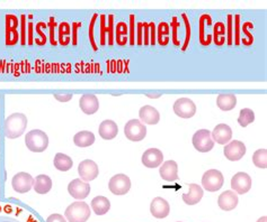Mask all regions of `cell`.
I'll use <instances>...</instances> for the list:
<instances>
[{
	"label": "cell",
	"instance_id": "obj_12",
	"mask_svg": "<svg viewBox=\"0 0 267 222\" xmlns=\"http://www.w3.org/2000/svg\"><path fill=\"white\" fill-rule=\"evenodd\" d=\"M78 174L84 182H92L98 176V166L94 160L85 159L78 165Z\"/></svg>",
	"mask_w": 267,
	"mask_h": 222
},
{
	"label": "cell",
	"instance_id": "obj_34",
	"mask_svg": "<svg viewBox=\"0 0 267 222\" xmlns=\"http://www.w3.org/2000/svg\"><path fill=\"white\" fill-rule=\"evenodd\" d=\"M257 222H267V217H266V215H264V217H262V218H259Z\"/></svg>",
	"mask_w": 267,
	"mask_h": 222
},
{
	"label": "cell",
	"instance_id": "obj_13",
	"mask_svg": "<svg viewBox=\"0 0 267 222\" xmlns=\"http://www.w3.org/2000/svg\"><path fill=\"white\" fill-rule=\"evenodd\" d=\"M252 178L245 172H239L231 178V188L238 194H245L252 189Z\"/></svg>",
	"mask_w": 267,
	"mask_h": 222
},
{
	"label": "cell",
	"instance_id": "obj_2",
	"mask_svg": "<svg viewBox=\"0 0 267 222\" xmlns=\"http://www.w3.org/2000/svg\"><path fill=\"white\" fill-rule=\"evenodd\" d=\"M27 117L21 112H15L5 119L4 133L9 139L21 137L27 127Z\"/></svg>",
	"mask_w": 267,
	"mask_h": 222
},
{
	"label": "cell",
	"instance_id": "obj_17",
	"mask_svg": "<svg viewBox=\"0 0 267 222\" xmlns=\"http://www.w3.org/2000/svg\"><path fill=\"white\" fill-rule=\"evenodd\" d=\"M159 174L164 181L174 183L178 179V165L175 160H166L163 164V166L160 167Z\"/></svg>",
	"mask_w": 267,
	"mask_h": 222
},
{
	"label": "cell",
	"instance_id": "obj_9",
	"mask_svg": "<svg viewBox=\"0 0 267 222\" xmlns=\"http://www.w3.org/2000/svg\"><path fill=\"white\" fill-rule=\"evenodd\" d=\"M34 185V178L26 172H20L14 175L13 179H11V187L17 192V193H27L31 191Z\"/></svg>",
	"mask_w": 267,
	"mask_h": 222
},
{
	"label": "cell",
	"instance_id": "obj_1",
	"mask_svg": "<svg viewBox=\"0 0 267 222\" xmlns=\"http://www.w3.org/2000/svg\"><path fill=\"white\" fill-rule=\"evenodd\" d=\"M0 222H38L20 206L10 202H0Z\"/></svg>",
	"mask_w": 267,
	"mask_h": 222
},
{
	"label": "cell",
	"instance_id": "obj_8",
	"mask_svg": "<svg viewBox=\"0 0 267 222\" xmlns=\"http://www.w3.org/2000/svg\"><path fill=\"white\" fill-rule=\"evenodd\" d=\"M109 189L115 195H126L131 189V179L126 174H116L110 179Z\"/></svg>",
	"mask_w": 267,
	"mask_h": 222
},
{
	"label": "cell",
	"instance_id": "obj_19",
	"mask_svg": "<svg viewBox=\"0 0 267 222\" xmlns=\"http://www.w3.org/2000/svg\"><path fill=\"white\" fill-rule=\"evenodd\" d=\"M211 137L213 140H216L220 145H227L231 138H233V130H231L228 125L220 124L213 129Z\"/></svg>",
	"mask_w": 267,
	"mask_h": 222
},
{
	"label": "cell",
	"instance_id": "obj_28",
	"mask_svg": "<svg viewBox=\"0 0 267 222\" xmlns=\"http://www.w3.org/2000/svg\"><path fill=\"white\" fill-rule=\"evenodd\" d=\"M53 164L57 170L61 172H67L69 171L71 167L74 165V162L71 159L70 156L63 154V153H58L55 156V160H53Z\"/></svg>",
	"mask_w": 267,
	"mask_h": 222
},
{
	"label": "cell",
	"instance_id": "obj_35",
	"mask_svg": "<svg viewBox=\"0 0 267 222\" xmlns=\"http://www.w3.org/2000/svg\"><path fill=\"white\" fill-rule=\"evenodd\" d=\"M2 189H3V183H2V182H0V196H2V195H3V193H2Z\"/></svg>",
	"mask_w": 267,
	"mask_h": 222
},
{
	"label": "cell",
	"instance_id": "obj_11",
	"mask_svg": "<svg viewBox=\"0 0 267 222\" xmlns=\"http://www.w3.org/2000/svg\"><path fill=\"white\" fill-rule=\"evenodd\" d=\"M91 185L80 178H75L68 185L69 194L77 200H84L91 193Z\"/></svg>",
	"mask_w": 267,
	"mask_h": 222
},
{
	"label": "cell",
	"instance_id": "obj_27",
	"mask_svg": "<svg viewBox=\"0 0 267 222\" xmlns=\"http://www.w3.org/2000/svg\"><path fill=\"white\" fill-rule=\"evenodd\" d=\"M95 139H96V138H95V135L92 131L82 130L75 135L74 143L75 145L78 147H89L95 143Z\"/></svg>",
	"mask_w": 267,
	"mask_h": 222
},
{
	"label": "cell",
	"instance_id": "obj_33",
	"mask_svg": "<svg viewBox=\"0 0 267 222\" xmlns=\"http://www.w3.org/2000/svg\"><path fill=\"white\" fill-rule=\"evenodd\" d=\"M162 94H163V93L158 92V93H147L146 95H147L148 98H151V99H157V98H159V97H162Z\"/></svg>",
	"mask_w": 267,
	"mask_h": 222
},
{
	"label": "cell",
	"instance_id": "obj_10",
	"mask_svg": "<svg viewBox=\"0 0 267 222\" xmlns=\"http://www.w3.org/2000/svg\"><path fill=\"white\" fill-rule=\"evenodd\" d=\"M174 112L178 117L189 119L197 112V106L189 98H181L174 104Z\"/></svg>",
	"mask_w": 267,
	"mask_h": 222
},
{
	"label": "cell",
	"instance_id": "obj_18",
	"mask_svg": "<svg viewBox=\"0 0 267 222\" xmlns=\"http://www.w3.org/2000/svg\"><path fill=\"white\" fill-rule=\"evenodd\" d=\"M79 107L81 111L86 115H94L99 109V101L95 94L87 93L81 95L79 100Z\"/></svg>",
	"mask_w": 267,
	"mask_h": 222
},
{
	"label": "cell",
	"instance_id": "obj_29",
	"mask_svg": "<svg viewBox=\"0 0 267 222\" xmlns=\"http://www.w3.org/2000/svg\"><path fill=\"white\" fill-rule=\"evenodd\" d=\"M253 163L255 166H257L258 169L265 170L267 167V151L265 148L258 149L253 155Z\"/></svg>",
	"mask_w": 267,
	"mask_h": 222
},
{
	"label": "cell",
	"instance_id": "obj_24",
	"mask_svg": "<svg viewBox=\"0 0 267 222\" xmlns=\"http://www.w3.org/2000/svg\"><path fill=\"white\" fill-rule=\"evenodd\" d=\"M33 189L39 194L49 193L52 189V179L45 174H41V175L37 176V178H34Z\"/></svg>",
	"mask_w": 267,
	"mask_h": 222
},
{
	"label": "cell",
	"instance_id": "obj_20",
	"mask_svg": "<svg viewBox=\"0 0 267 222\" xmlns=\"http://www.w3.org/2000/svg\"><path fill=\"white\" fill-rule=\"evenodd\" d=\"M238 196L235 193L234 191H225L219 196L218 199V205L222 209L223 211H231L238 206Z\"/></svg>",
	"mask_w": 267,
	"mask_h": 222
},
{
	"label": "cell",
	"instance_id": "obj_6",
	"mask_svg": "<svg viewBox=\"0 0 267 222\" xmlns=\"http://www.w3.org/2000/svg\"><path fill=\"white\" fill-rule=\"evenodd\" d=\"M224 178L222 173L218 170H209L202 177V187L209 192H217L223 187Z\"/></svg>",
	"mask_w": 267,
	"mask_h": 222
},
{
	"label": "cell",
	"instance_id": "obj_30",
	"mask_svg": "<svg viewBox=\"0 0 267 222\" xmlns=\"http://www.w3.org/2000/svg\"><path fill=\"white\" fill-rule=\"evenodd\" d=\"M255 120V112L249 109V108H245V109H241L239 113L238 123L241 127H247L249 124L254 123Z\"/></svg>",
	"mask_w": 267,
	"mask_h": 222
},
{
	"label": "cell",
	"instance_id": "obj_7",
	"mask_svg": "<svg viewBox=\"0 0 267 222\" xmlns=\"http://www.w3.org/2000/svg\"><path fill=\"white\" fill-rule=\"evenodd\" d=\"M193 146L197 151L201 153H207L215 147V142H213L211 133L207 129L198 130L193 136Z\"/></svg>",
	"mask_w": 267,
	"mask_h": 222
},
{
	"label": "cell",
	"instance_id": "obj_31",
	"mask_svg": "<svg viewBox=\"0 0 267 222\" xmlns=\"http://www.w3.org/2000/svg\"><path fill=\"white\" fill-rule=\"evenodd\" d=\"M74 94L73 93H67V94H59V93H56L55 94V98L60 101V103H68V101H70L71 99H73Z\"/></svg>",
	"mask_w": 267,
	"mask_h": 222
},
{
	"label": "cell",
	"instance_id": "obj_26",
	"mask_svg": "<svg viewBox=\"0 0 267 222\" xmlns=\"http://www.w3.org/2000/svg\"><path fill=\"white\" fill-rule=\"evenodd\" d=\"M237 105V97L233 93L219 94L217 98V106L223 111L233 110Z\"/></svg>",
	"mask_w": 267,
	"mask_h": 222
},
{
	"label": "cell",
	"instance_id": "obj_16",
	"mask_svg": "<svg viewBox=\"0 0 267 222\" xmlns=\"http://www.w3.org/2000/svg\"><path fill=\"white\" fill-rule=\"evenodd\" d=\"M150 212L157 219L167 218L170 212L169 203L160 196L155 197L150 205Z\"/></svg>",
	"mask_w": 267,
	"mask_h": 222
},
{
	"label": "cell",
	"instance_id": "obj_21",
	"mask_svg": "<svg viewBox=\"0 0 267 222\" xmlns=\"http://www.w3.org/2000/svg\"><path fill=\"white\" fill-rule=\"evenodd\" d=\"M204 195L203 189L198 184H189L188 192L183 194V201L188 206H195L202 200Z\"/></svg>",
	"mask_w": 267,
	"mask_h": 222
},
{
	"label": "cell",
	"instance_id": "obj_25",
	"mask_svg": "<svg viewBox=\"0 0 267 222\" xmlns=\"http://www.w3.org/2000/svg\"><path fill=\"white\" fill-rule=\"evenodd\" d=\"M92 209L95 212V214L97 215H104L110 211L111 209V202L108 197L98 195L96 197H94L92 201Z\"/></svg>",
	"mask_w": 267,
	"mask_h": 222
},
{
	"label": "cell",
	"instance_id": "obj_3",
	"mask_svg": "<svg viewBox=\"0 0 267 222\" xmlns=\"http://www.w3.org/2000/svg\"><path fill=\"white\" fill-rule=\"evenodd\" d=\"M25 144L33 153H42L49 146V136L43 130L33 129L25 136Z\"/></svg>",
	"mask_w": 267,
	"mask_h": 222
},
{
	"label": "cell",
	"instance_id": "obj_4",
	"mask_svg": "<svg viewBox=\"0 0 267 222\" xmlns=\"http://www.w3.org/2000/svg\"><path fill=\"white\" fill-rule=\"evenodd\" d=\"M64 215L69 222H86L91 217V208L86 202H74L67 208Z\"/></svg>",
	"mask_w": 267,
	"mask_h": 222
},
{
	"label": "cell",
	"instance_id": "obj_23",
	"mask_svg": "<svg viewBox=\"0 0 267 222\" xmlns=\"http://www.w3.org/2000/svg\"><path fill=\"white\" fill-rule=\"evenodd\" d=\"M140 119L147 125H157L160 120V115L158 110L152 106L142 107L139 111Z\"/></svg>",
	"mask_w": 267,
	"mask_h": 222
},
{
	"label": "cell",
	"instance_id": "obj_22",
	"mask_svg": "<svg viewBox=\"0 0 267 222\" xmlns=\"http://www.w3.org/2000/svg\"><path fill=\"white\" fill-rule=\"evenodd\" d=\"M98 133L103 139L111 140V139H114V138L117 136L118 127L116 123L113 122V120H104V122L99 125Z\"/></svg>",
	"mask_w": 267,
	"mask_h": 222
},
{
	"label": "cell",
	"instance_id": "obj_32",
	"mask_svg": "<svg viewBox=\"0 0 267 222\" xmlns=\"http://www.w3.org/2000/svg\"><path fill=\"white\" fill-rule=\"evenodd\" d=\"M46 222H67V221L63 218V215L55 213V214H51L50 217L46 219Z\"/></svg>",
	"mask_w": 267,
	"mask_h": 222
},
{
	"label": "cell",
	"instance_id": "obj_14",
	"mask_svg": "<svg viewBox=\"0 0 267 222\" xmlns=\"http://www.w3.org/2000/svg\"><path fill=\"white\" fill-rule=\"evenodd\" d=\"M223 154L231 162L239 160L244 157L246 154L245 144L240 140H234L228 143L223 149Z\"/></svg>",
	"mask_w": 267,
	"mask_h": 222
},
{
	"label": "cell",
	"instance_id": "obj_15",
	"mask_svg": "<svg viewBox=\"0 0 267 222\" xmlns=\"http://www.w3.org/2000/svg\"><path fill=\"white\" fill-rule=\"evenodd\" d=\"M142 164L148 169H157L163 164L164 154L158 148H149L142 155Z\"/></svg>",
	"mask_w": 267,
	"mask_h": 222
},
{
	"label": "cell",
	"instance_id": "obj_5",
	"mask_svg": "<svg viewBox=\"0 0 267 222\" xmlns=\"http://www.w3.org/2000/svg\"><path fill=\"white\" fill-rule=\"evenodd\" d=\"M124 134L131 142H141L147 136V127L138 119H132L124 126Z\"/></svg>",
	"mask_w": 267,
	"mask_h": 222
}]
</instances>
